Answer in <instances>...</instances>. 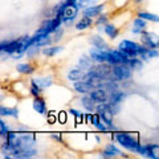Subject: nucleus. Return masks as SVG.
I'll list each match as a JSON object with an SVG mask.
<instances>
[{
  "mask_svg": "<svg viewBox=\"0 0 159 159\" xmlns=\"http://www.w3.org/2000/svg\"><path fill=\"white\" fill-rule=\"evenodd\" d=\"M33 109L40 114H45L47 113V107H45V102L41 98H36L33 101Z\"/></svg>",
  "mask_w": 159,
  "mask_h": 159,
  "instance_id": "2eb2a0df",
  "label": "nucleus"
},
{
  "mask_svg": "<svg viewBox=\"0 0 159 159\" xmlns=\"http://www.w3.org/2000/svg\"><path fill=\"white\" fill-rule=\"evenodd\" d=\"M127 65L130 66V69H134V70H141L142 66H143V62L141 61V60H138V58H130L127 61Z\"/></svg>",
  "mask_w": 159,
  "mask_h": 159,
  "instance_id": "5701e85b",
  "label": "nucleus"
},
{
  "mask_svg": "<svg viewBox=\"0 0 159 159\" xmlns=\"http://www.w3.org/2000/svg\"><path fill=\"white\" fill-rule=\"evenodd\" d=\"M78 64H80V66H81L82 69H86V70H90V69H93V62H92V60L88 58V57L80 58Z\"/></svg>",
  "mask_w": 159,
  "mask_h": 159,
  "instance_id": "b1692460",
  "label": "nucleus"
},
{
  "mask_svg": "<svg viewBox=\"0 0 159 159\" xmlns=\"http://www.w3.org/2000/svg\"><path fill=\"white\" fill-rule=\"evenodd\" d=\"M0 116L17 117L19 116V111H17V109H11V107H3V106H0Z\"/></svg>",
  "mask_w": 159,
  "mask_h": 159,
  "instance_id": "aec40b11",
  "label": "nucleus"
},
{
  "mask_svg": "<svg viewBox=\"0 0 159 159\" xmlns=\"http://www.w3.org/2000/svg\"><path fill=\"white\" fill-rule=\"evenodd\" d=\"M141 54V57L143 60H150V58H154L158 56V52L155 51V49H150V48H145L143 51L139 53Z\"/></svg>",
  "mask_w": 159,
  "mask_h": 159,
  "instance_id": "a211bd4d",
  "label": "nucleus"
},
{
  "mask_svg": "<svg viewBox=\"0 0 159 159\" xmlns=\"http://www.w3.org/2000/svg\"><path fill=\"white\" fill-rule=\"evenodd\" d=\"M61 51H62L61 47H53V48H45L43 52H44V54H47V56H54L56 53L61 52Z\"/></svg>",
  "mask_w": 159,
  "mask_h": 159,
  "instance_id": "c85d7f7f",
  "label": "nucleus"
},
{
  "mask_svg": "<svg viewBox=\"0 0 159 159\" xmlns=\"http://www.w3.org/2000/svg\"><path fill=\"white\" fill-rule=\"evenodd\" d=\"M8 133V127L4 125V122L0 119V135H7Z\"/></svg>",
  "mask_w": 159,
  "mask_h": 159,
  "instance_id": "7c9ffc66",
  "label": "nucleus"
},
{
  "mask_svg": "<svg viewBox=\"0 0 159 159\" xmlns=\"http://www.w3.org/2000/svg\"><path fill=\"white\" fill-rule=\"evenodd\" d=\"M31 92H32V94H33V96H36V97L39 96L40 93H41V88H40V86L37 85V84L33 81V80H32V86H31Z\"/></svg>",
  "mask_w": 159,
  "mask_h": 159,
  "instance_id": "c756f323",
  "label": "nucleus"
},
{
  "mask_svg": "<svg viewBox=\"0 0 159 159\" xmlns=\"http://www.w3.org/2000/svg\"><path fill=\"white\" fill-rule=\"evenodd\" d=\"M102 11H103V6H90L89 8H86L85 11H84V16L94 17V16H98Z\"/></svg>",
  "mask_w": 159,
  "mask_h": 159,
  "instance_id": "9b49d317",
  "label": "nucleus"
},
{
  "mask_svg": "<svg viewBox=\"0 0 159 159\" xmlns=\"http://www.w3.org/2000/svg\"><path fill=\"white\" fill-rule=\"evenodd\" d=\"M141 19H143V20H148V21H155V23H158V20H159V17L157 16V15H152V13H147V12H141L138 15Z\"/></svg>",
  "mask_w": 159,
  "mask_h": 159,
  "instance_id": "bb28decb",
  "label": "nucleus"
},
{
  "mask_svg": "<svg viewBox=\"0 0 159 159\" xmlns=\"http://www.w3.org/2000/svg\"><path fill=\"white\" fill-rule=\"evenodd\" d=\"M69 113H70V114H73V116L76 117V118L81 117V113H80L78 110H76V109H70V110H69Z\"/></svg>",
  "mask_w": 159,
  "mask_h": 159,
  "instance_id": "473e14b6",
  "label": "nucleus"
},
{
  "mask_svg": "<svg viewBox=\"0 0 159 159\" xmlns=\"http://www.w3.org/2000/svg\"><path fill=\"white\" fill-rule=\"evenodd\" d=\"M77 12H78V8L74 6V4H66L65 8L62 9L61 13H58L61 16V20L65 24H70L74 19L77 16Z\"/></svg>",
  "mask_w": 159,
  "mask_h": 159,
  "instance_id": "20e7f679",
  "label": "nucleus"
},
{
  "mask_svg": "<svg viewBox=\"0 0 159 159\" xmlns=\"http://www.w3.org/2000/svg\"><path fill=\"white\" fill-rule=\"evenodd\" d=\"M89 96L93 98V101H94V102H98V103L106 102V101H107L106 92L103 90V89H101V88H96V90H92Z\"/></svg>",
  "mask_w": 159,
  "mask_h": 159,
  "instance_id": "39448f33",
  "label": "nucleus"
},
{
  "mask_svg": "<svg viewBox=\"0 0 159 159\" xmlns=\"http://www.w3.org/2000/svg\"><path fill=\"white\" fill-rule=\"evenodd\" d=\"M92 25V17H88V16H84L80 21L77 23V29L78 31H84V29H86Z\"/></svg>",
  "mask_w": 159,
  "mask_h": 159,
  "instance_id": "f3484780",
  "label": "nucleus"
},
{
  "mask_svg": "<svg viewBox=\"0 0 159 159\" xmlns=\"http://www.w3.org/2000/svg\"><path fill=\"white\" fill-rule=\"evenodd\" d=\"M116 139L118 141V143H121L123 147H126L127 150H131V151H137L138 147H139V143L133 139L131 135L129 134H125V133H118L116 134Z\"/></svg>",
  "mask_w": 159,
  "mask_h": 159,
  "instance_id": "f257e3e1",
  "label": "nucleus"
},
{
  "mask_svg": "<svg viewBox=\"0 0 159 159\" xmlns=\"http://www.w3.org/2000/svg\"><path fill=\"white\" fill-rule=\"evenodd\" d=\"M74 89L78 93H90L94 88H92L86 81H76L74 82Z\"/></svg>",
  "mask_w": 159,
  "mask_h": 159,
  "instance_id": "9d476101",
  "label": "nucleus"
},
{
  "mask_svg": "<svg viewBox=\"0 0 159 159\" xmlns=\"http://www.w3.org/2000/svg\"><path fill=\"white\" fill-rule=\"evenodd\" d=\"M119 154V150L116 147V146H113V145H109L105 150H103L102 152V157H105V158H110V157H116Z\"/></svg>",
  "mask_w": 159,
  "mask_h": 159,
  "instance_id": "6ab92c4d",
  "label": "nucleus"
},
{
  "mask_svg": "<svg viewBox=\"0 0 159 159\" xmlns=\"http://www.w3.org/2000/svg\"><path fill=\"white\" fill-rule=\"evenodd\" d=\"M111 72L116 81L117 80H127L131 76V69L127 64H117V65H114Z\"/></svg>",
  "mask_w": 159,
  "mask_h": 159,
  "instance_id": "f03ea898",
  "label": "nucleus"
},
{
  "mask_svg": "<svg viewBox=\"0 0 159 159\" xmlns=\"http://www.w3.org/2000/svg\"><path fill=\"white\" fill-rule=\"evenodd\" d=\"M17 70L20 73H32L34 69L32 65H29V64H20V65L17 66Z\"/></svg>",
  "mask_w": 159,
  "mask_h": 159,
  "instance_id": "cd10ccee",
  "label": "nucleus"
},
{
  "mask_svg": "<svg viewBox=\"0 0 159 159\" xmlns=\"http://www.w3.org/2000/svg\"><path fill=\"white\" fill-rule=\"evenodd\" d=\"M98 116H101L102 121L105 122L109 127L113 129V130H116V127L113 126V113H111L110 110H109V109H106V110H103L102 113H99Z\"/></svg>",
  "mask_w": 159,
  "mask_h": 159,
  "instance_id": "f8f14e48",
  "label": "nucleus"
},
{
  "mask_svg": "<svg viewBox=\"0 0 159 159\" xmlns=\"http://www.w3.org/2000/svg\"><path fill=\"white\" fill-rule=\"evenodd\" d=\"M56 119H57V118L54 117V116H52V114H51V116L48 117V122H49V123H54V122H56Z\"/></svg>",
  "mask_w": 159,
  "mask_h": 159,
  "instance_id": "f704fd0d",
  "label": "nucleus"
},
{
  "mask_svg": "<svg viewBox=\"0 0 159 159\" xmlns=\"http://www.w3.org/2000/svg\"><path fill=\"white\" fill-rule=\"evenodd\" d=\"M84 76H85V73L82 70H80V69H73V70H70L68 73V78L70 80V81H74V82L84 80Z\"/></svg>",
  "mask_w": 159,
  "mask_h": 159,
  "instance_id": "4468645a",
  "label": "nucleus"
},
{
  "mask_svg": "<svg viewBox=\"0 0 159 159\" xmlns=\"http://www.w3.org/2000/svg\"><path fill=\"white\" fill-rule=\"evenodd\" d=\"M12 145L19 146L21 150H28L34 146V137L31 134H24V135H16V139Z\"/></svg>",
  "mask_w": 159,
  "mask_h": 159,
  "instance_id": "7ed1b4c3",
  "label": "nucleus"
},
{
  "mask_svg": "<svg viewBox=\"0 0 159 159\" xmlns=\"http://www.w3.org/2000/svg\"><path fill=\"white\" fill-rule=\"evenodd\" d=\"M27 39H20L17 40V41H12V43H7L6 44V48L3 49L4 52H7V53H15V52H17V49L21 47V44L25 41Z\"/></svg>",
  "mask_w": 159,
  "mask_h": 159,
  "instance_id": "1a4fd4ad",
  "label": "nucleus"
},
{
  "mask_svg": "<svg viewBox=\"0 0 159 159\" xmlns=\"http://www.w3.org/2000/svg\"><path fill=\"white\" fill-rule=\"evenodd\" d=\"M81 102H82V106L86 109V110H89V111H92L93 109H94V102L93 101V98L90 97V96H85L82 99H81Z\"/></svg>",
  "mask_w": 159,
  "mask_h": 159,
  "instance_id": "4be33fe9",
  "label": "nucleus"
},
{
  "mask_svg": "<svg viewBox=\"0 0 159 159\" xmlns=\"http://www.w3.org/2000/svg\"><path fill=\"white\" fill-rule=\"evenodd\" d=\"M154 37H155V34H152V33H143L142 34V41L150 49H155V48H158V41L157 40L154 41Z\"/></svg>",
  "mask_w": 159,
  "mask_h": 159,
  "instance_id": "6e6552de",
  "label": "nucleus"
},
{
  "mask_svg": "<svg viewBox=\"0 0 159 159\" xmlns=\"http://www.w3.org/2000/svg\"><path fill=\"white\" fill-rule=\"evenodd\" d=\"M125 98V94H123L122 92H113L111 93V98H110V102H113V103H119L122 101V99Z\"/></svg>",
  "mask_w": 159,
  "mask_h": 159,
  "instance_id": "a878e982",
  "label": "nucleus"
},
{
  "mask_svg": "<svg viewBox=\"0 0 159 159\" xmlns=\"http://www.w3.org/2000/svg\"><path fill=\"white\" fill-rule=\"evenodd\" d=\"M92 70L97 74V76H99L101 78H103L105 80L109 74H111V66L110 65H107V64H103V62H101V65H98V66H96L94 69H92Z\"/></svg>",
  "mask_w": 159,
  "mask_h": 159,
  "instance_id": "423d86ee",
  "label": "nucleus"
},
{
  "mask_svg": "<svg viewBox=\"0 0 159 159\" xmlns=\"http://www.w3.org/2000/svg\"><path fill=\"white\" fill-rule=\"evenodd\" d=\"M106 51L107 49H99V48H93L90 51V57L94 61L98 62H106Z\"/></svg>",
  "mask_w": 159,
  "mask_h": 159,
  "instance_id": "0eeeda50",
  "label": "nucleus"
},
{
  "mask_svg": "<svg viewBox=\"0 0 159 159\" xmlns=\"http://www.w3.org/2000/svg\"><path fill=\"white\" fill-rule=\"evenodd\" d=\"M106 20H107V19H106L105 16H102V17H99V19H98L97 24H98V25H101V24H105V23H106Z\"/></svg>",
  "mask_w": 159,
  "mask_h": 159,
  "instance_id": "72a5a7b5",
  "label": "nucleus"
},
{
  "mask_svg": "<svg viewBox=\"0 0 159 159\" xmlns=\"http://www.w3.org/2000/svg\"><path fill=\"white\" fill-rule=\"evenodd\" d=\"M96 127L98 129V130H102V131H105V130H106V127H105V126H103V125H102V123H99V122H98V123H97V125H96Z\"/></svg>",
  "mask_w": 159,
  "mask_h": 159,
  "instance_id": "c9c22d12",
  "label": "nucleus"
},
{
  "mask_svg": "<svg viewBox=\"0 0 159 159\" xmlns=\"http://www.w3.org/2000/svg\"><path fill=\"white\" fill-rule=\"evenodd\" d=\"M34 82L37 84V85L44 89V88H48V86H51L52 85V78L51 77H41V78H34L33 80Z\"/></svg>",
  "mask_w": 159,
  "mask_h": 159,
  "instance_id": "412c9836",
  "label": "nucleus"
},
{
  "mask_svg": "<svg viewBox=\"0 0 159 159\" xmlns=\"http://www.w3.org/2000/svg\"><path fill=\"white\" fill-rule=\"evenodd\" d=\"M133 32L134 33H141L145 31V28H146V20H143V19H135L134 20V23H133Z\"/></svg>",
  "mask_w": 159,
  "mask_h": 159,
  "instance_id": "ddd939ff",
  "label": "nucleus"
},
{
  "mask_svg": "<svg viewBox=\"0 0 159 159\" xmlns=\"http://www.w3.org/2000/svg\"><path fill=\"white\" fill-rule=\"evenodd\" d=\"M105 32H106L107 36L111 37V39H116L118 36V29L114 25H111V24H106L105 25Z\"/></svg>",
  "mask_w": 159,
  "mask_h": 159,
  "instance_id": "393cba45",
  "label": "nucleus"
},
{
  "mask_svg": "<svg viewBox=\"0 0 159 159\" xmlns=\"http://www.w3.org/2000/svg\"><path fill=\"white\" fill-rule=\"evenodd\" d=\"M90 43L93 44L96 48H99V49H107V44L105 43V40L99 36H93L90 39Z\"/></svg>",
  "mask_w": 159,
  "mask_h": 159,
  "instance_id": "dca6fc26",
  "label": "nucleus"
},
{
  "mask_svg": "<svg viewBox=\"0 0 159 159\" xmlns=\"http://www.w3.org/2000/svg\"><path fill=\"white\" fill-rule=\"evenodd\" d=\"M58 122L60 123H65L66 122V113L65 111H60L58 113Z\"/></svg>",
  "mask_w": 159,
  "mask_h": 159,
  "instance_id": "2f4dec72",
  "label": "nucleus"
},
{
  "mask_svg": "<svg viewBox=\"0 0 159 159\" xmlns=\"http://www.w3.org/2000/svg\"><path fill=\"white\" fill-rule=\"evenodd\" d=\"M138 2H142V0H138Z\"/></svg>",
  "mask_w": 159,
  "mask_h": 159,
  "instance_id": "e433bc0d",
  "label": "nucleus"
}]
</instances>
